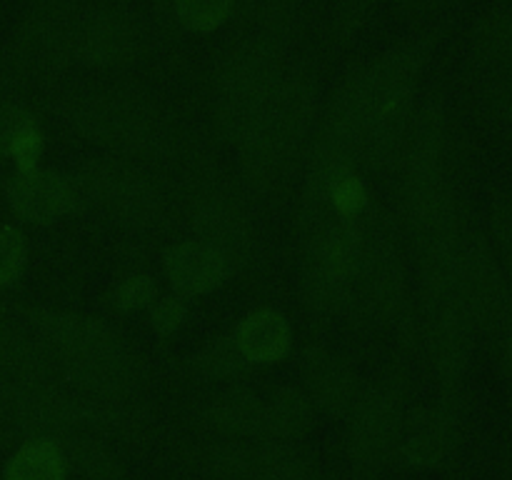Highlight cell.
<instances>
[{
	"instance_id": "cell-1",
	"label": "cell",
	"mask_w": 512,
	"mask_h": 480,
	"mask_svg": "<svg viewBox=\"0 0 512 480\" xmlns=\"http://www.w3.org/2000/svg\"><path fill=\"white\" fill-rule=\"evenodd\" d=\"M50 113L68 133L143 168H170L183 153L158 103L135 88L115 85L65 95L50 105Z\"/></svg>"
},
{
	"instance_id": "cell-2",
	"label": "cell",
	"mask_w": 512,
	"mask_h": 480,
	"mask_svg": "<svg viewBox=\"0 0 512 480\" xmlns=\"http://www.w3.org/2000/svg\"><path fill=\"white\" fill-rule=\"evenodd\" d=\"M318 120V75L308 65L285 68L263 128L238 150V185L245 198H273L300 173Z\"/></svg>"
},
{
	"instance_id": "cell-3",
	"label": "cell",
	"mask_w": 512,
	"mask_h": 480,
	"mask_svg": "<svg viewBox=\"0 0 512 480\" xmlns=\"http://www.w3.org/2000/svg\"><path fill=\"white\" fill-rule=\"evenodd\" d=\"M350 318L365 328H388L403 355L420 353L423 325L410 285L405 240L393 213L380 205H373L368 215L365 260Z\"/></svg>"
},
{
	"instance_id": "cell-4",
	"label": "cell",
	"mask_w": 512,
	"mask_h": 480,
	"mask_svg": "<svg viewBox=\"0 0 512 480\" xmlns=\"http://www.w3.org/2000/svg\"><path fill=\"white\" fill-rule=\"evenodd\" d=\"M283 45L253 35L230 45L215 65L213 130L238 153L263 128L275 88L285 73Z\"/></svg>"
},
{
	"instance_id": "cell-5",
	"label": "cell",
	"mask_w": 512,
	"mask_h": 480,
	"mask_svg": "<svg viewBox=\"0 0 512 480\" xmlns=\"http://www.w3.org/2000/svg\"><path fill=\"white\" fill-rule=\"evenodd\" d=\"M373 205L363 213H328L308 238L300 240V298L318 323L350 315Z\"/></svg>"
},
{
	"instance_id": "cell-6",
	"label": "cell",
	"mask_w": 512,
	"mask_h": 480,
	"mask_svg": "<svg viewBox=\"0 0 512 480\" xmlns=\"http://www.w3.org/2000/svg\"><path fill=\"white\" fill-rule=\"evenodd\" d=\"M78 210H95L128 235H155L168 225L170 203L148 168L115 155L85 158L68 173Z\"/></svg>"
},
{
	"instance_id": "cell-7",
	"label": "cell",
	"mask_w": 512,
	"mask_h": 480,
	"mask_svg": "<svg viewBox=\"0 0 512 480\" xmlns=\"http://www.w3.org/2000/svg\"><path fill=\"white\" fill-rule=\"evenodd\" d=\"M183 218L190 238L218 250L235 275L258 258V228L250 200L230 180L210 170H198L185 180Z\"/></svg>"
},
{
	"instance_id": "cell-8",
	"label": "cell",
	"mask_w": 512,
	"mask_h": 480,
	"mask_svg": "<svg viewBox=\"0 0 512 480\" xmlns=\"http://www.w3.org/2000/svg\"><path fill=\"white\" fill-rule=\"evenodd\" d=\"M80 8L73 0H40L15 28L0 58V78L10 90L53 83L75 63Z\"/></svg>"
},
{
	"instance_id": "cell-9",
	"label": "cell",
	"mask_w": 512,
	"mask_h": 480,
	"mask_svg": "<svg viewBox=\"0 0 512 480\" xmlns=\"http://www.w3.org/2000/svg\"><path fill=\"white\" fill-rule=\"evenodd\" d=\"M408 410V373L403 353L378 383H365L348 423V458L358 480H375L393 460L395 438Z\"/></svg>"
},
{
	"instance_id": "cell-10",
	"label": "cell",
	"mask_w": 512,
	"mask_h": 480,
	"mask_svg": "<svg viewBox=\"0 0 512 480\" xmlns=\"http://www.w3.org/2000/svg\"><path fill=\"white\" fill-rule=\"evenodd\" d=\"M0 315L30 335L53 363L128 343V338L105 318L53 305L0 300Z\"/></svg>"
},
{
	"instance_id": "cell-11",
	"label": "cell",
	"mask_w": 512,
	"mask_h": 480,
	"mask_svg": "<svg viewBox=\"0 0 512 480\" xmlns=\"http://www.w3.org/2000/svg\"><path fill=\"white\" fill-rule=\"evenodd\" d=\"M455 298L470 315L478 333L495 335L512 313V285L508 270H505L490 235L475 225L463 228Z\"/></svg>"
},
{
	"instance_id": "cell-12",
	"label": "cell",
	"mask_w": 512,
	"mask_h": 480,
	"mask_svg": "<svg viewBox=\"0 0 512 480\" xmlns=\"http://www.w3.org/2000/svg\"><path fill=\"white\" fill-rule=\"evenodd\" d=\"M465 423V395H438L433 405L405 410L393 460L410 470H433L458 450Z\"/></svg>"
},
{
	"instance_id": "cell-13",
	"label": "cell",
	"mask_w": 512,
	"mask_h": 480,
	"mask_svg": "<svg viewBox=\"0 0 512 480\" xmlns=\"http://www.w3.org/2000/svg\"><path fill=\"white\" fill-rule=\"evenodd\" d=\"M475 335L478 330L458 298H450L423 318L420 350L433 365L438 395H465L463 380L473 358Z\"/></svg>"
},
{
	"instance_id": "cell-14",
	"label": "cell",
	"mask_w": 512,
	"mask_h": 480,
	"mask_svg": "<svg viewBox=\"0 0 512 480\" xmlns=\"http://www.w3.org/2000/svg\"><path fill=\"white\" fill-rule=\"evenodd\" d=\"M415 85L383 95L370 108L368 123L360 143V168L365 175H395L403 158L410 123L418 108Z\"/></svg>"
},
{
	"instance_id": "cell-15",
	"label": "cell",
	"mask_w": 512,
	"mask_h": 480,
	"mask_svg": "<svg viewBox=\"0 0 512 480\" xmlns=\"http://www.w3.org/2000/svg\"><path fill=\"white\" fill-rule=\"evenodd\" d=\"M3 195L15 220L35 228H45L65 215L78 213V198L68 173L48 165L13 170L3 183Z\"/></svg>"
},
{
	"instance_id": "cell-16",
	"label": "cell",
	"mask_w": 512,
	"mask_h": 480,
	"mask_svg": "<svg viewBox=\"0 0 512 480\" xmlns=\"http://www.w3.org/2000/svg\"><path fill=\"white\" fill-rule=\"evenodd\" d=\"M298 365L303 390L310 395L315 408L345 423L365 388L358 370L320 340L300 348Z\"/></svg>"
},
{
	"instance_id": "cell-17",
	"label": "cell",
	"mask_w": 512,
	"mask_h": 480,
	"mask_svg": "<svg viewBox=\"0 0 512 480\" xmlns=\"http://www.w3.org/2000/svg\"><path fill=\"white\" fill-rule=\"evenodd\" d=\"M138 28L128 15L113 8L80 10L75 28V63L98 70H118L140 58Z\"/></svg>"
},
{
	"instance_id": "cell-18",
	"label": "cell",
	"mask_w": 512,
	"mask_h": 480,
	"mask_svg": "<svg viewBox=\"0 0 512 480\" xmlns=\"http://www.w3.org/2000/svg\"><path fill=\"white\" fill-rule=\"evenodd\" d=\"M450 148V123L445 98L440 93H430L423 103H418L410 123L408 140H405L403 158H400L395 180H430L445 175Z\"/></svg>"
},
{
	"instance_id": "cell-19",
	"label": "cell",
	"mask_w": 512,
	"mask_h": 480,
	"mask_svg": "<svg viewBox=\"0 0 512 480\" xmlns=\"http://www.w3.org/2000/svg\"><path fill=\"white\" fill-rule=\"evenodd\" d=\"M160 270L170 290L190 300L215 293L235 275L233 265L218 250L190 235L160 250Z\"/></svg>"
},
{
	"instance_id": "cell-20",
	"label": "cell",
	"mask_w": 512,
	"mask_h": 480,
	"mask_svg": "<svg viewBox=\"0 0 512 480\" xmlns=\"http://www.w3.org/2000/svg\"><path fill=\"white\" fill-rule=\"evenodd\" d=\"M463 228L465 225H455V228L443 230V233L433 235L428 243L420 245L415 250V300H418L420 325L423 318L455 298V288H458V270H460V248H463Z\"/></svg>"
},
{
	"instance_id": "cell-21",
	"label": "cell",
	"mask_w": 512,
	"mask_h": 480,
	"mask_svg": "<svg viewBox=\"0 0 512 480\" xmlns=\"http://www.w3.org/2000/svg\"><path fill=\"white\" fill-rule=\"evenodd\" d=\"M440 38H443V25H428V28L403 38L400 43L390 45L375 60L365 63L363 78L370 95H373V105L393 90L410 88V85L418 83L420 73L433 58Z\"/></svg>"
},
{
	"instance_id": "cell-22",
	"label": "cell",
	"mask_w": 512,
	"mask_h": 480,
	"mask_svg": "<svg viewBox=\"0 0 512 480\" xmlns=\"http://www.w3.org/2000/svg\"><path fill=\"white\" fill-rule=\"evenodd\" d=\"M228 333L245 363L253 370L280 365L295 350L293 323L275 305L250 308Z\"/></svg>"
},
{
	"instance_id": "cell-23",
	"label": "cell",
	"mask_w": 512,
	"mask_h": 480,
	"mask_svg": "<svg viewBox=\"0 0 512 480\" xmlns=\"http://www.w3.org/2000/svg\"><path fill=\"white\" fill-rule=\"evenodd\" d=\"M198 423L218 438L260 440L263 398L248 385L235 383L203 405Z\"/></svg>"
},
{
	"instance_id": "cell-24",
	"label": "cell",
	"mask_w": 512,
	"mask_h": 480,
	"mask_svg": "<svg viewBox=\"0 0 512 480\" xmlns=\"http://www.w3.org/2000/svg\"><path fill=\"white\" fill-rule=\"evenodd\" d=\"M45 140L43 120L25 100L15 95L0 100V158L10 160L15 170L38 168Z\"/></svg>"
},
{
	"instance_id": "cell-25",
	"label": "cell",
	"mask_w": 512,
	"mask_h": 480,
	"mask_svg": "<svg viewBox=\"0 0 512 480\" xmlns=\"http://www.w3.org/2000/svg\"><path fill=\"white\" fill-rule=\"evenodd\" d=\"M318 420V408L300 385H280L263 398V430L260 440L295 443L308 438Z\"/></svg>"
},
{
	"instance_id": "cell-26",
	"label": "cell",
	"mask_w": 512,
	"mask_h": 480,
	"mask_svg": "<svg viewBox=\"0 0 512 480\" xmlns=\"http://www.w3.org/2000/svg\"><path fill=\"white\" fill-rule=\"evenodd\" d=\"M0 378L20 380V383L60 380L50 355L3 315H0Z\"/></svg>"
},
{
	"instance_id": "cell-27",
	"label": "cell",
	"mask_w": 512,
	"mask_h": 480,
	"mask_svg": "<svg viewBox=\"0 0 512 480\" xmlns=\"http://www.w3.org/2000/svg\"><path fill=\"white\" fill-rule=\"evenodd\" d=\"M470 58L483 73L512 60V0H495L480 13L470 33Z\"/></svg>"
},
{
	"instance_id": "cell-28",
	"label": "cell",
	"mask_w": 512,
	"mask_h": 480,
	"mask_svg": "<svg viewBox=\"0 0 512 480\" xmlns=\"http://www.w3.org/2000/svg\"><path fill=\"white\" fill-rule=\"evenodd\" d=\"M178 373L195 383H223V380L245 378L248 373H253V368L235 348L230 333H220L205 340L198 350L180 358Z\"/></svg>"
},
{
	"instance_id": "cell-29",
	"label": "cell",
	"mask_w": 512,
	"mask_h": 480,
	"mask_svg": "<svg viewBox=\"0 0 512 480\" xmlns=\"http://www.w3.org/2000/svg\"><path fill=\"white\" fill-rule=\"evenodd\" d=\"M68 475L63 445L50 435L25 438L3 468V480H68Z\"/></svg>"
},
{
	"instance_id": "cell-30",
	"label": "cell",
	"mask_w": 512,
	"mask_h": 480,
	"mask_svg": "<svg viewBox=\"0 0 512 480\" xmlns=\"http://www.w3.org/2000/svg\"><path fill=\"white\" fill-rule=\"evenodd\" d=\"M58 443L63 445V453L70 470H78L83 478L123 480V460L105 443L103 435L88 433V430H73V433L58 438Z\"/></svg>"
},
{
	"instance_id": "cell-31",
	"label": "cell",
	"mask_w": 512,
	"mask_h": 480,
	"mask_svg": "<svg viewBox=\"0 0 512 480\" xmlns=\"http://www.w3.org/2000/svg\"><path fill=\"white\" fill-rule=\"evenodd\" d=\"M160 285L155 275L145 270H125L113 280L105 293V308L115 315L145 313L158 300Z\"/></svg>"
},
{
	"instance_id": "cell-32",
	"label": "cell",
	"mask_w": 512,
	"mask_h": 480,
	"mask_svg": "<svg viewBox=\"0 0 512 480\" xmlns=\"http://www.w3.org/2000/svg\"><path fill=\"white\" fill-rule=\"evenodd\" d=\"M480 103L490 125L500 133L512 135V60L485 73Z\"/></svg>"
},
{
	"instance_id": "cell-33",
	"label": "cell",
	"mask_w": 512,
	"mask_h": 480,
	"mask_svg": "<svg viewBox=\"0 0 512 480\" xmlns=\"http://www.w3.org/2000/svg\"><path fill=\"white\" fill-rule=\"evenodd\" d=\"M235 0H173L175 20L190 33L208 35L228 23Z\"/></svg>"
},
{
	"instance_id": "cell-34",
	"label": "cell",
	"mask_w": 512,
	"mask_h": 480,
	"mask_svg": "<svg viewBox=\"0 0 512 480\" xmlns=\"http://www.w3.org/2000/svg\"><path fill=\"white\" fill-rule=\"evenodd\" d=\"M28 235L20 225L0 223V290H15L28 270Z\"/></svg>"
},
{
	"instance_id": "cell-35",
	"label": "cell",
	"mask_w": 512,
	"mask_h": 480,
	"mask_svg": "<svg viewBox=\"0 0 512 480\" xmlns=\"http://www.w3.org/2000/svg\"><path fill=\"white\" fill-rule=\"evenodd\" d=\"M250 13L258 25V35L283 45L290 30L295 28L300 0H250Z\"/></svg>"
},
{
	"instance_id": "cell-36",
	"label": "cell",
	"mask_w": 512,
	"mask_h": 480,
	"mask_svg": "<svg viewBox=\"0 0 512 480\" xmlns=\"http://www.w3.org/2000/svg\"><path fill=\"white\" fill-rule=\"evenodd\" d=\"M190 310H193V300L170 290V293H160L158 300H155L145 313H148L150 330H153L160 340H170L173 335H178L180 330H183L185 323H188Z\"/></svg>"
},
{
	"instance_id": "cell-37",
	"label": "cell",
	"mask_w": 512,
	"mask_h": 480,
	"mask_svg": "<svg viewBox=\"0 0 512 480\" xmlns=\"http://www.w3.org/2000/svg\"><path fill=\"white\" fill-rule=\"evenodd\" d=\"M490 240L503 260L512 285V198L505 193H495L490 200Z\"/></svg>"
},
{
	"instance_id": "cell-38",
	"label": "cell",
	"mask_w": 512,
	"mask_h": 480,
	"mask_svg": "<svg viewBox=\"0 0 512 480\" xmlns=\"http://www.w3.org/2000/svg\"><path fill=\"white\" fill-rule=\"evenodd\" d=\"M495 338V350H498V368L500 375H503V383L508 385L510 393V408H512V313L510 318L505 320L498 328Z\"/></svg>"
},
{
	"instance_id": "cell-39",
	"label": "cell",
	"mask_w": 512,
	"mask_h": 480,
	"mask_svg": "<svg viewBox=\"0 0 512 480\" xmlns=\"http://www.w3.org/2000/svg\"><path fill=\"white\" fill-rule=\"evenodd\" d=\"M450 3L453 0H393V8L400 18H425V15L438 13L440 8Z\"/></svg>"
}]
</instances>
